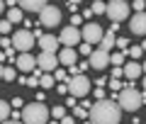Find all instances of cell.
I'll return each instance as SVG.
<instances>
[{"mask_svg":"<svg viewBox=\"0 0 146 124\" xmlns=\"http://www.w3.org/2000/svg\"><path fill=\"white\" fill-rule=\"evenodd\" d=\"M93 124H119L122 122V107L117 105V100H100L90 107L88 112Z\"/></svg>","mask_w":146,"mask_h":124,"instance_id":"6da1fadb","label":"cell"},{"mask_svg":"<svg viewBox=\"0 0 146 124\" xmlns=\"http://www.w3.org/2000/svg\"><path fill=\"white\" fill-rule=\"evenodd\" d=\"M117 105H119L122 109H127V112H136V109L141 107V93L139 90H134V85H124V88L117 93Z\"/></svg>","mask_w":146,"mask_h":124,"instance_id":"7a4b0ae2","label":"cell"},{"mask_svg":"<svg viewBox=\"0 0 146 124\" xmlns=\"http://www.w3.org/2000/svg\"><path fill=\"white\" fill-rule=\"evenodd\" d=\"M22 122L25 124H46L49 122V109L44 107L42 102H32V105H25L22 109Z\"/></svg>","mask_w":146,"mask_h":124,"instance_id":"3957f363","label":"cell"},{"mask_svg":"<svg viewBox=\"0 0 146 124\" xmlns=\"http://www.w3.org/2000/svg\"><path fill=\"white\" fill-rule=\"evenodd\" d=\"M66 85H68V93H71L73 97H83V95L90 93V80L85 78V73H78V76L66 78Z\"/></svg>","mask_w":146,"mask_h":124,"instance_id":"277c9868","label":"cell"},{"mask_svg":"<svg viewBox=\"0 0 146 124\" xmlns=\"http://www.w3.org/2000/svg\"><path fill=\"white\" fill-rule=\"evenodd\" d=\"M105 15H107L112 22L127 20V15H129V3H127V0H110V3H107V12H105Z\"/></svg>","mask_w":146,"mask_h":124,"instance_id":"5b68a950","label":"cell"},{"mask_svg":"<svg viewBox=\"0 0 146 124\" xmlns=\"http://www.w3.org/2000/svg\"><path fill=\"white\" fill-rule=\"evenodd\" d=\"M12 46H15L20 54H29L32 46H34V34H32L29 29L15 32V36H12Z\"/></svg>","mask_w":146,"mask_h":124,"instance_id":"8992f818","label":"cell"},{"mask_svg":"<svg viewBox=\"0 0 146 124\" xmlns=\"http://www.w3.org/2000/svg\"><path fill=\"white\" fill-rule=\"evenodd\" d=\"M61 22V10L56 5H44L39 10V25L42 27H56Z\"/></svg>","mask_w":146,"mask_h":124,"instance_id":"52a82bcc","label":"cell"},{"mask_svg":"<svg viewBox=\"0 0 146 124\" xmlns=\"http://www.w3.org/2000/svg\"><path fill=\"white\" fill-rule=\"evenodd\" d=\"M56 66H58V54H54V51H42L39 56H36V68H42L44 73L56 71Z\"/></svg>","mask_w":146,"mask_h":124,"instance_id":"ba28073f","label":"cell"},{"mask_svg":"<svg viewBox=\"0 0 146 124\" xmlns=\"http://www.w3.org/2000/svg\"><path fill=\"white\" fill-rule=\"evenodd\" d=\"M80 39H83V36H80L78 27H73V25H71V27H63L61 36H58V41H61L66 49H73L76 44H80Z\"/></svg>","mask_w":146,"mask_h":124,"instance_id":"9c48e42d","label":"cell"},{"mask_svg":"<svg viewBox=\"0 0 146 124\" xmlns=\"http://www.w3.org/2000/svg\"><path fill=\"white\" fill-rule=\"evenodd\" d=\"M102 34H105V32H102V27H100V25H95V22H93V25H85V27H83V32H80V36H83V41H85V44H100Z\"/></svg>","mask_w":146,"mask_h":124,"instance_id":"30bf717a","label":"cell"},{"mask_svg":"<svg viewBox=\"0 0 146 124\" xmlns=\"http://www.w3.org/2000/svg\"><path fill=\"white\" fill-rule=\"evenodd\" d=\"M88 63H90V68H95V71H102V68L110 63V54H107V51H102V49H98V51L90 54Z\"/></svg>","mask_w":146,"mask_h":124,"instance_id":"8fae6325","label":"cell"},{"mask_svg":"<svg viewBox=\"0 0 146 124\" xmlns=\"http://www.w3.org/2000/svg\"><path fill=\"white\" fill-rule=\"evenodd\" d=\"M15 63H17V71H22V73H32L36 68V58L32 54H20Z\"/></svg>","mask_w":146,"mask_h":124,"instance_id":"7c38bea8","label":"cell"},{"mask_svg":"<svg viewBox=\"0 0 146 124\" xmlns=\"http://www.w3.org/2000/svg\"><path fill=\"white\" fill-rule=\"evenodd\" d=\"M58 63H63V66H76V63H78V51H76V49H66L63 46L61 51H58Z\"/></svg>","mask_w":146,"mask_h":124,"instance_id":"4fadbf2b","label":"cell"},{"mask_svg":"<svg viewBox=\"0 0 146 124\" xmlns=\"http://www.w3.org/2000/svg\"><path fill=\"white\" fill-rule=\"evenodd\" d=\"M129 29H131V34H146V12H136L131 17Z\"/></svg>","mask_w":146,"mask_h":124,"instance_id":"5bb4252c","label":"cell"},{"mask_svg":"<svg viewBox=\"0 0 146 124\" xmlns=\"http://www.w3.org/2000/svg\"><path fill=\"white\" fill-rule=\"evenodd\" d=\"M39 46H42V51H54L56 54V49H58V36H54V34H44V36H39Z\"/></svg>","mask_w":146,"mask_h":124,"instance_id":"9a60e30c","label":"cell"},{"mask_svg":"<svg viewBox=\"0 0 146 124\" xmlns=\"http://www.w3.org/2000/svg\"><path fill=\"white\" fill-rule=\"evenodd\" d=\"M20 10H27V12H39L44 5H49V0H17Z\"/></svg>","mask_w":146,"mask_h":124,"instance_id":"2e32d148","label":"cell"},{"mask_svg":"<svg viewBox=\"0 0 146 124\" xmlns=\"http://www.w3.org/2000/svg\"><path fill=\"white\" fill-rule=\"evenodd\" d=\"M122 68H124V76L129 78V80H136V78L144 73V71H141V63H134V61H129L127 66H122Z\"/></svg>","mask_w":146,"mask_h":124,"instance_id":"e0dca14e","label":"cell"},{"mask_svg":"<svg viewBox=\"0 0 146 124\" xmlns=\"http://www.w3.org/2000/svg\"><path fill=\"white\" fill-rule=\"evenodd\" d=\"M115 41H117L115 32H107V34H102V39H100V49H102V51H107V54H110V49L115 46Z\"/></svg>","mask_w":146,"mask_h":124,"instance_id":"ac0fdd59","label":"cell"},{"mask_svg":"<svg viewBox=\"0 0 146 124\" xmlns=\"http://www.w3.org/2000/svg\"><path fill=\"white\" fill-rule=\"evenodd\" d=\"M42 68H34V71H32V76L29 78H27V83H25V85H29V88H36V85H39V78H42Z\"/></svg>","mask_w":146,"mask_h":124,"instance_id":"d6986e66","label":"cell"},{"mask_svg":"<svg viewBox=\"0 0 146 124\" xmlns=\"http://www.w3.org/2000/svg\"><path fill=\"white\" fill-rule=\"evenodd\" d=\"M90 10H93V15H105V12H107V3H105V0H93Z\"/></svg>","mask_w":146,"mask_h":124,"instance_id":"ffe728a7","label":"cell"},{"mask_svg":"<svg viewBox=\"0 0 146 124\" xmlns=\"http://www.w3.org/2000/svg\"><path fill=\"white\" fill-rule=\"evenodd\" d=\"M7 20L10 22H22V10L20 7H10L7 10Z\"/></svg>","mask_w":146,"mask_h":124,"instance_id":"44dd1931","label":"cell"},{"mask_svg":"<svg viewBox=\"0 0 146 124\" xmlns=\"http://www.w3.org/2000/svg\"><path fill=\"white\" fill-rule=\"evenodd\" d=\"M39 85H42V88H54V76H51V73H44V76L42 78H39Z\"/></svg>","mask_w":146,"mask_h":124,"instance_id":"7402d4cb","label":"cell"},{"mask_svg":"<svg viewBox=\"0 0 146 124\" xmlns=\"http://www.w3.org/2000/svg\"><path fill=\"white\" fill-rule=\"evenodd\" d=\"M7 117H10V102L0 100V122H5Z\"/></svg>","mask_w":146,"mask_h":124,"instance_id":"603a6c76","label":"cell"},{"mask_svg":"<svg viewBox=\"0 0 146 124\" xmlns=\"http://www.w3.org/2000/svg\"><path fill=\"white\" fill-rule=\"evenodd\" d=\"M124 56H127L124 51H117V54H112V56H110V63H112V66H122V63H124Z\"/></svg>","mask_w":146,"mask_h":124,"instance_id":"cb8c5ba5","label":"cell"},{"mask_svg":"<svg viewBox=\"0 0 146 124\" xmlns=\"http://www.w3.org/2000/svg\"><path fill=\"white\" fill-rule=\"evenodd\" d=\"M124 54H127L129 58H139L141 54H144V49H141V46H131V44H129V49H127Z\"/></svg>","mask_w":146,"mask_h":124,"instance_id":"d4e9b609","label":"cell"},{"mask_svg":"<svg viewBox=\"0 0 146 124\" xmlns=\"http://www.w3.org/2000/svg\"><path fill=\"white\" fill-rule=\"evenodd\" d=\"M12 32V22L10 20H0V34L5 36V34H10Z\"/></svg>","mask_w":146,"mask_h":124,"instance_id":"484cf974","label":"cell"},{"mask_svg":"<svg viewBox=\"0 0 146 124\" xmlns=\"http://www.w3.org/2000/svg\"><path fill=\"white\" fill-rule=\"evenodd\" d=\"M115 46L119 49V51H127V49H129V39H127V36H119V39L115 41Z\"/></svg>","mask_w":146,"mask_h":124,"instance_id":"4316f807","label":"cell"},{"mask_svg":"<svg viewBox=\"0 0 146 124\" xmlns=\"http://www.w3.org/2000/svg\"><path fill=\"white\" fill-rule=\"evenodd\" d=\"M73 114H76L78 119H85V117H88V109H85L83 105H76V107H73Z\"/></svg>","mask_w":146,"mask_h":124,"instance_id":"83f0119b","label":"cell"},{"mask_svg":"<svg viewBox=\"0 0 146 124\" xmlns=\"http://www.w3.org/2000/svg\"><path fill=\"white\" fill-rule=\"evenodd\" d=\"M107 85H110V88H112V93H119V90L124 88V83H119V80H117V78H112V80H110Z\"/></svg>","mask_w":146,"mask_h":124,"instance_id":"f1b7e54d","label":"cell"},{"mask_svg":"<svg viewBox=\"0 0 146 124\" xmlns=\"http://www.w3.org/2000/svg\"><path fill=\"white\" fill-rule=\"evenodd\" d=\"M3 80H15V68H3Z\"/></svg>","mask_w":146,"mask_h":124,"instance_id":"f546056e","label":"cell"},{"mask_svg":"<svg viewBox=\"0 0 146 124\" xmlns=\"http://www.w3.org/2000/svg\"><path fill=\"white\" fill-rule=\"evenodd\" d=\"M51 117L54 119H63V117H66V109H63V107H54L51 109Z\"/></svg>","mask_w":146,"mask_h":124,"instance_id":"4dcf8cb0","label":"cell"},{"mask_svg":"<svg viewBox=\"0 0 146 124\" xmlns=\"http://www.w3.org/2000/svg\"><path fill=\"white\" fill-rule=\"evenodd\" d=\"M66 71H63V68H56V71H54V80H66Z\"/></svg>","mask_w":146,"mask_h":124,"instance_id":"1f68e13d","label":"cell"},{"mask_svg":"<svg viewBox=\"0 0 146 124\" xmlns=\"http://www.w3.org/2000/svg\"><path fill=\"white\" fill-rule=\"evenodd\" d=\"M78 51L83 54V56H90V54H93V46H90V44H85V41H83V44H80V49H78Z\"/></svg>","mask_w":146,"mask_h":124,"instance_id":"d6a6232c","label":"cell"},{"mask_svg":"<svg viewBox=\"0 0 146 124\" xmlns=\"http://www.w3.org/2000/svg\"><path fill=\"white\" fill-rule=\"evenodd\" d=\"M122 76H124V68H122V66H115V68H112V78H117V80H119Z\"/></svg>","mask_w":146,"mask_h":124,"instance_id":"836d02e7","label":"cell"},{"mask_svg":"<svg viewBox=\"0 0 146 124\" xmlns=\"http://www.w3.org/2000/svg\"><path fill=\"white\" fill-rule=\"evenodd\" d=\"M131 7H134L136 12H144V7H146V3H144V0H134V5H131Z\"/></svg>","mask_w":146,"mask_h":124,"instance_id":"e575fe53","label":"cell"},{"mask_svg":"<svg viewBox=\"0 0 146 124\" xmlns=\"http://www.w3.org/2000/svg\"><path fill=\"white\" fill-rule=\"evenodd\" d=\"M0 44H3L5 49H10V46H12V39H7V36H3V39H0Z\"/></svg>","mask_w":146,"mask_h":124,"instance_id":"d590c367","label":"cell"},{"mask_svg":"<svg viewBox=\"0 0 146 124\" xmlns=\"http://www.w3.org/2000/svg\"><path fill=\"white\" fill-rule=\"evenodd\" d=\"M107 78H98V80H95V85H98V88H105V85H107Z\"/></svg>","mask_w":146,"mask_h":124,"instance_id":"8d00e7d4","label":"cell"},{"mask_svg":"<svg viewBox=\"0 0 146 124\" xmlns=\"http://www.w3.org/2000/svg\"><path fill=\"white\" fill-rule=\"evenodd\" d=\"M80 22H83V15H73V20H71V25H73V27L80 25Z\"/></svg>","mask_w":146,"mask_h":124,"instance_id":"74e56055","label":"cell"},{"mask_svg":"<svg viewBox=\"0 0 146 124\" xmlns=\"http://www.w3.org/2000/svg\"><path fill=\"white\" fill-rule=\"evenodd\" d=\"M95 97H98V100H105V88H98V90H95Z\"/></svg>","mask_w":146,"mask_h":124,"instance_id":"f35d334b","label":"cell"},{"mask_svg":"<svg viewBox=\"0 0 146 124\" xmlns=\"http://www.w3.org/2000/svg\"><path fill=\"white\" fill-rule=\"evenodd\" d=\"M90 68V63H78V73H85Z\"/></svg>","mask_w":146,"mask_h":124,"instance_id":"ab89813d","label":"cell"},{"mask_svg":"<svg viewBox=\"0 0 146 124\" xmlns=\"http://www.w3.org/2000/svg\"><path fill=\"white\" fill-rule=\"evenodd\" d=\"M61 124H76V122H73V117H63V119H61Z\"/></svg>","mask_w":146,"mask_h":124,"instance_id":"60d3db41","label":"cell"},{"mask_svg":"<svg viewBox=\"0 0 146 124\" xmlns=\"http://www.w3.org/2000/svg\"><path fill=\"white\" fill-rule=\"evenodd\" d=\"M5 5H10V7H17V0H5Z\"/></svg>","mask_w":146,"mask_h":124,"instance_id":"b9f144b4","label":"cell"},{"mask_svg":"<svg viewBox=\"0 0 146 124\" xmlns=\"http://www.w3.org/2000/svg\"><path fill=\"white\" fill-rule=\"evenodd\" d=\"M5 12V0H0V15Z\"/></svg>","mask_w":146,"mask_h":124,"instance_id":"7bdbcfd3","label":"cell"},{"mask_svg":"<svg viewBox=\"0 0 146 124\" xmlns=\"http://www.w3.org/2000/svg\"><path fill=\"white\" fill-rule=\"evenodd\" d=\"M78 3H80V0H68V5H71V7H76Z\"/></svg>","mask_w":146,"mask_h":124,"instance_id":"ee69618b","label":"cell"},{"mask_svg":"<svg viewBox=\"0 0 146 124\" xmlns=\"http://www.w3.org/2000/svg\"><path fill=\"white\" fill-rule=\"evenodd\" d=\"M3 124H25V122H17V119H15V122H7V119H5Z\"/></svg>","mask_w":146,"mask_h":124,"instance_id":"f6af8a7d","label":"cell"},{"mask_svg":"<svg viewBox=\"0 0 146 124\" xmlns=\"http://www.w3.org/2000/svg\"><path fill=\"white\" fill-rule=\"evenodd\" d=\"M3 68H5V66H3V63H0V78H3Z\"/></svg>","mask_w":146,"mask_h":124,"instance_id":"bcb514c9","label":"cell"},{"mask_svg":"<svg viewBox=\"0 0 146 124\" xmlns=\"http://www.w3.org/2000/svg\"><path fill=\"white\" fill-rule=\"evenodd\" d=\"M141 71H144V73H146V63H141Z\"/></svg>","mask_w":146,"mask_h":124,"instance_id":"7dc6e473","label":"cell"},{"mask_svg":"<svg viewBox=\"0 0 146 124\" xmlns=\"http://www.w3.org/2000/svg\"><path fill=\"white\" fill-rule=\"evenodd\" d=\"M141 49H144V51H146V41H144V44H141Z\"/></svg>","mask_w":146,"mask_h":124,"instance_id":"c3c4849f","label":"cell"},{"mask_svg":"<svg viewBox=\"0 0 146 124\" xmlns=\"http://www.w3.org/2000/svg\"><path fill=\"white\" fill-rule=\"evenodd\" d=\"M144 88H146V76H144Z\"/></svg>","mask_w":146,"mask_h":124,"instance_id":"681fc988","label":"cell"},{"mask_svg":"<svg viewBox=\"0 0 146 124\" xmlns=\"http://www.w3.org/2000/svg\"><path fill=\"white\" fill-rule=\"evenodd\" d=\"M83 124H93V122H83Z\"/></svg>","mask_w":146,"mask_h":124,"instance_id":"f907efd6","label":"cell"},{"mask_svg":"<svg viewBox=\"0 0 146 124\" xmlns=\"http://www.w3.org/2000/svg\"><path fill=\"white\" fill-rule=\"evenodd\" d=\"M0 39H3V34H0Z\"/></svg>","mask_w":146,"mask_h":124,"instance_id":"816d5d0a","label":"cell"},{"mask_svg":"<svg viewBox=\"0 0 146 124\" xmlns=\"http://www.w3.org/2000/svg\"><path fill=\"white\" fill-rule=\"evenodd\" d=\"M107 3H110V0H107Z\"/></svg>","mask_w":146,"mask_h":124,"instance_id":"f5cc1de1","label":"cell"}]
</instances>
